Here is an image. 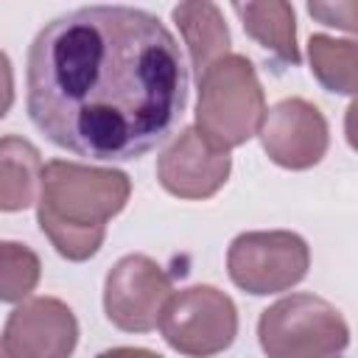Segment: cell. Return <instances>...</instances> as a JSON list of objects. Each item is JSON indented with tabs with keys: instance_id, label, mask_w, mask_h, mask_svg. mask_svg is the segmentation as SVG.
Listing matches in <instances>:
<instances>
[{
	"instance_id": "1",
	"label": "cell",
	"mask_w": 358,
	"mask_h": 358,
	"mask_svg": "<svg viewBox=\"0 0 358 358\" xmlns=\"http://www.w3.org/2000/svg\"><path fill=\"white\" fill-rule=\"evenodd\" d=\"M25 90L28 117L53 145L126 162L179 126L187 67L159 17L134 6H81L34 36Z\"/></svg>"
},
{
	"instance_id": "2",
	"label": "cell",
	"mask_w": 358,
	"mask_h": 358,
	"mask_svg": "<svg viewBox=\"0 0 358 358\" xmlns=\"http://www.w3.org/2000/svg\"><path fill=\"white\" fill-rule=\"evenodd\" d=\"M129 193L123 171L50 159L42 168L36 221L62 257L81 263L101 249L106 221L126 207Z\"/></svg>"
},
{
	"instance_id": "3",
	"label": "cell",
	"mask_w": 358,
	"mask_h": 358,
	"mask_svg": "<svg viewBox=\"0 0 358 358\" xmlns=\"http://www.w3.org/2000/svg\"><path fill=\"white\" fill-rule=\"evenodd\" d=\"M266 117V95L255 64L241 53H227L199 76L196 131L218 151L252 140Z\"/></svg>"
},
{
	"instance_id": "4",
	"label": "cell",
	"mask_w": 358,
	"mask_h": 358,
	"mask_svg": "<svg viewBox=\"0 0 358 358\" xmlns=\"http://www.w3.org/2000/svg\"><path fill=\"white\" fill-rule=\"evenodd\" d=\"M257 338L268 358H341L350 327L327 299L291 294L260 313Z\"/></svg>"
},
{
	"instance_id": "5",
	"label": "cell",
	"mask_w": 358,
	"mask_h": 358,
	"mask_svg": "<svg viewBox=\"0 0 358 358\" xmlns=\"http://www.w3.org/2000/svg\"><path fill=\"white\" fill-rule=\"evenodd\" d=\"M162 338L187 358L224 352L238 336L235 302L213 285H190L168 296L159 313Z\"/></svg>"
},
{
	"instance_id": "6",
	"label": "cell",
	"mask_w": 358,
	"mask_h": 358,
	"mask_svg": "<svg viewBox=\"0 0 358 358\" xmlns=\"http://www.w3.org/2000/svg\"><path fill=\"white\" fill-rule=\"evenodd\" d=\"M308 243L288 229L241 232L227 252L229 280L255 296L288 291L308 274Z\"/></svg>"
},
{
	"instance_id": "7",
	"label": "cell",
	"mask_w": 358,
	"mask_h": 358,
	"mask_svg": "<svg viewBox=\"0 0 358 358\" xmlns=\"http://www.w3.org/2000/svg\"><path fill=\"white\" fill-rule=\"evenodd\" d=\"M173 294L171 274L148 255L120 257L103 282L106 319L126 333H148L157 327L159 313Z\"/></svg>"
},
{
	"instance_id": "8",
	"label": "cell",
	"mask_w": 358,
	"mask_h": 358,
	"mask_svg": "<svg viewBox=\"0 0 358 358\" xmlns=\"http://www.w3.org/2000/svg\"><path fill=\"white\" fill-rule=\"evenodd\" d=\"M257 134L271 162L291 171L313 168L330 145L324 115L305 98H285L266 109Z\"/></svg>"
},
{
	"instance_id": "9",
	"label": "cell",
	"mask_w": 358,
	"mask_h": 358,
	"mask_svg": "<svg viewBox=\"0 0 358 358\" xmlns=\"http://www.w3.org/2000/svg\"><path fill=\"white\" fill-rule=\"evenodd\" d=\"M76 341V313L56 296H34L20 302L8 313L0 338L11 358H70Z\"/></svg>"
},
{
	"instance_id": "10",
	"label": "cell",
	"mask_w": 358,
	"mask_h": 358,
	"mask_svg": "<svg viewBox=\"0 0 358 358\" xmlns=\"http://www.w3.org/2000/svg\"><path fill=\"white\" fill-rule=\"evenodd\" d=\"M229 168V154L213 148L193 126H187L159 154L157 179L168 193L179 199H207L224 187Z\"/></svg>"
},
{
	"instance_id": "11",
	"label": "cell",
	"mask_w": 358,
	"mask_h": 358,
	"mask_svg": "<svg viewBox=\"0 0 358 358\" xmlns=\"http://www.w3.org/2000/svg\"><path fill=\"white\" fill-rule=\"evenodd\" d=\"M173 22L182 31V39L187 45L193 70H196V81L199 76L215 64L218 59H224L229 53V28L224 22V14L215 3L210 0H196V3H179L171 11Z\"/></svg>"
},
{
	"instance_id": "12",
	"label": "cell",
	"mask_w": 358,
	"mask_h": 358,
	"mask_svg": "<svg viewBox=\"0 0 358 358\" xmlns=\"http://www.w3.org/2000/svg\"><path fill=\"white\" fill-rule=\"evenodd\" d=\"M42 154L25 137H0V210L17 213L39 199Z\"/></svg>"
},
{
	"instance_id": "13",
	"label": "cell",
	"mask_w": 358,
	"mask_h": 358,
	"mask_svg": "<svg viewBox=\"0 0 358 358\" xmlns=\"http://www.w3.org/2000/svg\"><path fill=\"white\" fill-rule=\"evenodd\" d=\"M232 11L241 17L243 31L268 50L280 64H299L296 48V20L291 3L266 0V3H232Z\"/></svg>"
},
{
	"instance_id": "14",
	"label": "cell",
	"mask_w": 358,
	"mask_h": 358,
	"mask_svg": "<svg viewBox=\"0 0 358 358\" xmlns=\"http://www.w3.org/2000/svg\"><path fill=\"white\" fill-rule=\"evenodd\" d=\"M310 73L330 92L352 95L358 87V45L352 39H333L327 34H313L308 42Z\"/></svg>"
},
{
	"instance_id": "15",
	"label": "cell",
	"mask_w": 358,
	"mask_h": 358,
	"mask_svg": "<svg viewBox=\"0 0 358 358\" xmlns=\"http://www.w3.org/2000/svg\"><path fill=\"white\" fill-rule=\"evenodd\" d=\"M42 263L36 252L17 241H0V302H25L36 288Z\"/></svg>"
},
{
	"instance_id": "16",
	"label": "cell",
	"mask_w": 358,
	"mask_h": 358,
	"mask_svg": "<svg viewBox=\"0 0 358 358\" xmlns=\"http://www.w3.org/2000/svg\"><path fill=\"white\" fill-rule=\"evenodd\" d=\"M308 11H310V17L322 20L324 25H336V28H344V31H355V11H358L355 3H338V6H330V3H310Z\"/></svg>"
},
{
	"instance_id": "17",
	"label": "cell",
	"mask_w": 358,
	"mask_h": 358,
	"mask_svg": "<svg viewBox=\"0 0 358 358\" xmlns=\"http://www.w3.org/2000/svg\"><path fill=\"white\" fill-rule=\"evenodd\" d=\"M11 103H14V73L8 56L0 50V117H6Z\"/></svg>"
},
{
	"instance_id": "18",
	"label": "cell",
	"mask_w": 358,
	"mask_h": 358,
	"mask_svg": "<svg viewBox=\"0 0 358 358\" xmlns=\"http://www.w3.org/2000/svg\"><path fill=\"white\" fill-rule=\"evenodd\" d=\"M98 358H162V355L145 347H112V350H103Z\"/></svg>"
},
{
	"instance_id": "19",
	"label": "cell",
	"mask_w": 358,
	"mask_h": 358,
	"mask_svg": "<svg viewBox=\"0 0 358 358\" xmlns=\"http://www.w3.org/2000/svg\"><path fill=\"white\" fill-rule=\"evenodd\" d=\"M0 358H11V355L6 352V347H3V344H0Z\"/></svg>"
}]
</instances>
